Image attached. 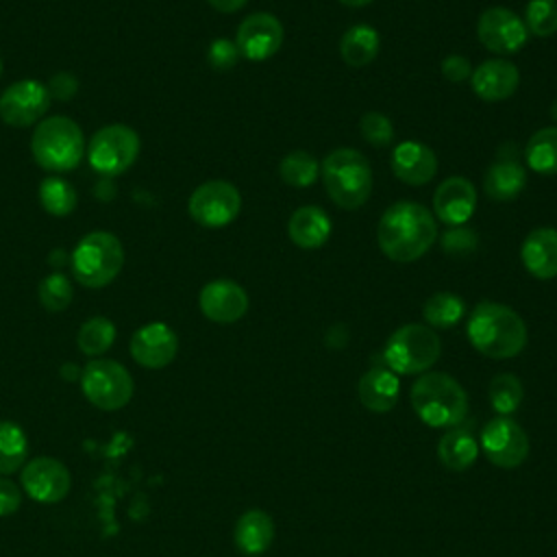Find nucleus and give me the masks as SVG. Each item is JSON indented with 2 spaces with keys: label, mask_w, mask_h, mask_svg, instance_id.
<instances>
[{
  "label": "nucleus",
  "mask_w": 557,
  "mask_h": 557,
  "mask_svg": "<svg viewBox=\"0 0 557 557\" xmlns=\"http://www.w3.org/2000/svg\"><path fill=\"white\" fill-rule=\"evenodd\" d=\"M550 115H553V120H557V102L550 107Z\"/></svg>",
  "instance_id": "obj_45"
},
{
  "label": "nucleus",
  "mask_w": 557,
  "mask_h": 557,
  "mask_svg": "<svg viewBox=\"0 0 557 557\" xmlns=\"http://www.w3.org/2000/svg\"><path fill=\"white\" fill-rule=\"evenodd\" d=\"M178 350V337L165 322H148L131 337L133 359L150 370L165 368Z\"/></svg>",
  "instance_id": "obj_16"
},
{
  "label": "nucleus",
  "mask_w": 557,
  "mask_h": 557,
  "mask_svg": "<svg viewBox=\"0 0 557 557\" xmlns=\"http://www.w3.org/2000/svg\"><path fill=\"white\" fill-rule=\"evenodd\" d=\"M198 305L205 318H209L211 322L231 324L244 318V313L248 311V294L239 283L218 278L200 289Z\"/></svg>",
  "instance_id": "obj_17"
},
{
  "label": "nucleus",
  "mask_w": 557,
  "mask_h": 557,
  "mask_svg": "<svg viewBox=\"0 0 557 557\" xmlns=\"http://www.w3.org/2000/svg\"><path fill=\"white\" fill-rule=\"evenodd\" d=\"M22 494L17 485L4 476H0V516H11L20 509Z\"/></svg>",
  "instance_id": "obj_41"
},
{
  "label": "nucleus",
  "mask_w": 557,
  "mask_h": 557,
  "mask_svg": "<svg viewBox=\"0 0 557 557\" xmlns=\"http://www.w3.org/2000/svg\"><path fill=\"white\" fill-rule=\"evenodd\" d=\"M440 352L442 342L431 326L405 324L389 335L383 361L396 374H420L440 359Z\"/></svg>",
  "instance_id": "obj_7"
},
{
  "label": "nucleus",
  "mask_w": 557,
  "mask_h": 557,
  "mask_svg": "<svg viewBox=\"0 0 557 557\" xmlns=\"http://www.w3.org/2000/svg\"><path fill=\"white\" fill-rule=\"evenodd\" d=\"M28 455V440L11 420H0V474L17 472Z\"/></svg>",
  "instance_id": "obj_29"
},
{
  "label": "nucleus",
  "mask_w": 557,
  "mask_h": 557,
  "mask_svg": "<svg viewBox=\"0 0 557 557\" xmlns=\"http://www.w3.org/2000/svg\"><path fill=\"white\" fill-rule=\"evenodd\" d=\"M437 239V224L431 211L418 202L400 200L387 207L376 226L381 252L398 263L420 259Z\"/></svg>",
  "instance_id": "obj_1"
},
{
  "label": "nucleus",
  "mask_w": 557,
  "mask_h": 557,
  "mask_svg": "<svg viewBox=\"0 0 557 557\" xmlns=\"http://www.w3.org/2000/svg\"><path fill=\"white\" fill-rule=\"evenodd\" d=\"M476 209V189L466 176H448L433 194L435 218L448 226H463Z\"/></svg>",
  "instance_id": "obj_18"
},
{
  "label": "nucleus",
  "mask_w": 557,
  "mask_h": 557,
  "mask_svg": "<svg viewBox=\"0 0 557 557\" xmlns=\"http://www.w3.org/2000/svg\"><path fill=\"white\" fill-rule=\"evenodd\" d=\"M522 396H524V389L516 374L503 372V374H496L490 383V403H492V409L500 416H511L520 407Z\"/></svg>",
  "instance_id": "obj_34"
},
{
  "label": "nucleus",
  "mask_w": 557,
  "mask_h": 557,
  "mask_svg": "<svg viewBox=\"0 0 557 557\" xmlns=\"http://www.w3.org/2000/svg\"><path fill=\"white\" fill-rule=\"evenodd\" d=\"M466 313V302L450 292H437L431 298H426L422 307V318L426 320V326L435 329H453Z\"/></svg>",
  "instance_id": "obj_30"
},
{
  "label": "nucleus",
  "mask_w": 557,
  "mask_h": 557,
  "mask_svg": "<svg viewBox=\"0 0 557 557\" xmlns=\"http://www.w3.org/2000/svg\"><path fill=\"white\" fill-rule=\"evenodd\" d=\"M472 91L487 102L507 100L520 85V72L511 61L487 59L479 63L470 74Z\"/></svg>",
  "instance_id": "obj_19"
},
{
  "label": "nucleus",
  "mask_w": 557,
  "mask_h": 557,
  "mask_svg": "<svg viewBox=\"0 0 557 557\" xmlns=\"http://www.w3.org/2000/svg\"><path fill=\"white\" fill-rule=\"evenodd\" d=\"M213 9L222 11V13H235L239 11L248 0H207Z\"/></svg>",
  "instance_id": "obj_43"
},
{
  "label": "nucleus",
  "mask_w": 557,
  "mask_h": 557,
  "mask_svg": "<svg viewBox=\"0 0 557 557\" xmlns=\"http://www.w3.org/2000/svg\"><path fill=\"white\" fill-rule=\"evenodd\" d=\"M81 389L85 398L104 411H115L133 398V376L113 359H94L81 370Z\"/></svg>",
  "instance_id": "obj_8"
},
{
  "label": "nucleus",
  "mask_w": 557,
  "mask_h": 557,
  "mask_svg": "<svg viewBox=\"0 0 557 557\" xmlns=\"http://www.w3.org/2000/svg\"><path fill=\"white\" fill-rule=\"evenodd\" d=\"M359 131L363 135V139L376 148H385L392 144L394 139V124L387 115L379 113V111H368L361 115L359 120Z\"/></svg>",
  "instance_id": "obj_37"
},
{
  "label": "nucleus",
  "mask_w": 557,
  "mask_h": 557,
  "mask_svg": "<svg viewBox=\"0 0 557 557\" xmlns=\"http://www.w3.org/2000/svg\"><path fill=\"white\" fill-rule=\"evenodd\" d=\"M437 457L453 472L468 470L479 457V442L466 429H453L437 442Z\"/></svg>",
  "instance_id": "obj_26"
},
{
  "label": "nucleus",
  "mask_w": 557,
  "mask_h": 557,
  "mask_svg": "<svg viewBox=\"0 0 557 557\" xmlns=\"http://www.w3.org/2000/svg\"><path fill=\"white\" fill-rule=\"evenodd\" d=\"M39 302L46 311H63L72 302V285L65 274H48L39 283Z\"/></svg>",
  "instance_id": "obj_36"
},
{
  "label": "nucleus",
  "mask_w": 557,
  "mask_h": 557,
  "mask_svg": "<svg viewBox=\"0 0 557 557\" xmlns=\"http://www.w3.org/2000/svg\"><path fill=\"white\" fill-rule=\"evenodd\" d=\"M124 265L122 242L109 231L87 233L72 252V274L85 287L109 285Z\"/></svg>",
  "instance_id": "obj_6"
},
{
  "label": "nucleus",
  "mask_w": 557,
  "mask_h": 557,
  "mask_svg": "<svg viewBox=\"0 0 557 557\" xmlns=\"http://www.w3.org/2000/svg\"><path fill=\"white\" fill-rule=\"evenodd\" d=\"M22 487L33 500L41 505H52L67 496L72 487V476L59 459L35 457L22 470Z\"/></svg>",
  "instance_id": "obj_14"
},
{
  "label": "nucleus",
  "mask_w": 557,
  "mask_h": 557,
  "mask_svg": "<svg viewBox=\"0 0 557 557\" xmlns=\"http://www.w3.org/2000/svg\"><path fill=\"white\" fill-rule=\"evenodd\" d=\"M442 248L448 255H466L476 248V235L472 228L466 226H450L448 233L442 237Z\"/></svg>",
  "instance_id": "obj_39"
},
{
  "label": "nucleus",
  "mask_w": 557,
  "mask_h": 557,
  "mask_svg": "<svg viewBox=\"0 0 557 557\" xmlns=\"http://www.w3.org/2000/svg\"><path fill=\"white\" fill-rule=\"evenodd\" d=\"M50 98L48 87L39 81H17L0 96V117L11 126H30L48 111Z\"/></svg>",
  "instance_id": "obj_13"
},
{
  "label": "nucleus",
  "mask_w": 557,
  "mask_h": 557,
  "mask_svg": "<svg viewBox=\"0 0 557 557\" xmlns=\"http://www.w3.org/2000/svg\"><path fill=\"white\" fill-rule=\"evenodd\" d=\"M527 185V170L516 159L494 161L483 176V191L496 202L513 200Z\"/></svg>",
  "instance_id": "obj_25"
},
{
  "label": "nucleus",
  "mask_w": 557,
  "mask_h": 557,
  "mask_svg": "<svg viewBox=\"0 0 557 557\" xmlns=\"http://www.w3.org/2000/svg\"><path fill=\"white\" fill-rule=\"evenodd\" d=\"M520 259L524 270L540 278H555L557 276V228L540 226L531 231L520 248Z\"/></svg>",
  "instance_id": "obj_21"
},
{
  "label": "nucleus",
  "mask_w": 557,
  "mask_h": 557,
  "mask_svg": "<svg viewBox=\"0 0 557 557\" xmlns=\"http://www.w3.org/2000/svg\"><path fill=\"white\" fill-rule=\"evenodd\" d=\"M342 4H346V7H366V4H370L372 0H339Z\"/></svg>",
  "instance_id": "obj_44"
},
{
  "label": "nucleus",
  "mask_w": 557,
  "mask_h": 557,
  "mask_svg": "<svg viewBox=\"0 0 557 557\" xmlns=\"http://www.w3.org/2000/svg\"><path fill=\"white\" fill-rule=\"evenodd\" d=\"M442 74L453 81V83H461V81H468L470 74H472V67H470V61L461 54H448L444 61H442Z\"/></svg>",
  "instance_id": "obj_40"
},
{
  "label": "nucleus",
  "mask_w": 557,
  "mask_h": 557,
  "mask_svg": "<svg viewBox=\"0 0 557 557\" xmlns=\"http://www.w3.org/2000/svg\"><path fill=\"white\" fill-rule=\"evenodd\" d=\"M0 74H2V59H0Z\"/></svg>",
  "instance_id": "obj_46"
},
{
  "label": "nucleus",
  "mask_w": 557,
  "mask_h": 557,
  "mask_svg": "<svg viewBox=\"0 0 557 557\" xmlns=\"http://www.w3.org/2000/svg\"><path fill=\"white\" fill-rule=\"evenodd\" d=\"M233 540H235V546L248 557L265 553L274 540V522L270 513L261 509H250L242 513L235 524Z\"/></svg>",
  "instance_id": "obj_24"
},
{
  "label": "nucleus",
  "mask_w": 557,
  "mask_h": 557,
  "mask_svg": "<svg viewBox=\"0 0 557 557\" xmlns=\"http://www.w3.org/2000/svg\"><path fill=\"white\" fill-rule=\"evenodd\" d=\"M113 342H115V326L104 315H96V318H89L87 322H83V326L78 329V337H76L81 352L89 355V357H98V355L107 352L113 346Z\"/></svg>",
  "instance_id": "obj_31"
},
{
  "label": "nucleus",
  "mask_w": 557,
  "mask_h": 557,
  "mask_svg": "<svg viewBox=\"0 0 557 557\" xmlns=\"http://www.w3.org/2000/svg\"><path fill=\"white\" fill-rule=\"evenodd\" d=\"M379 33L368 24L350 26L339 39V54L350 67H363L379 54Z\"/></svg>",
  "instance_id": "obj_27"
},
{
  "label": "nucleus",
  "mask_w": 557,
  "mask_h": 557,
  "mask_svg": "<svg viewBox=\"0 0 557 557\" xmlns=\"http://www.w3.org/2000/svg\"><path fill=\"white\" fill-rule=\"evenodd\" d=\"M239 57L242 54H239L235 41H231L226 37L213 39L207 50V61L213 70H231L239 61Z\"/></svg>",
  "instance_id": "obj_38"
},
{
  "label": "nucleus",
  "mask_w": 557,
  "mask_h": 557,
  "mask_svg": "<svg viewBox=\"0 0 557 557\" xmlns=\"http://www.w3.org/2000/svg\"><path fill=\"white\" fill-rule=\"evenodd\" d=\"M187 209L194 222L207 228H220L237 218L242 196L228 181H207L194 189Z\"/></svg>",
  "instance_id": "obj_10"
},
{
  "label": "nucleus",
  "mask_w": 557,
  "mask_h": 557,
  "mask_svg": "<svg viewBox=\"0 0 557 557\" xmlns=\"http://www.w3.org/2000/svg\"><path fill=\"white\" fill-rule=\"evenodd\" d=\"M283 24L270 13H250L242 20L235 46L248 61H265L274 57L283 44Z\"/></svg>",
  "instance_id": "obj_15"
},
{
  "label": "nucleus",
  "mask_w": 557,
  "mask_h": 557,
  "mask_svg": "<svg viewBox=\"0 0 557 557\" xmlns=\"http://www.w3.org/2000/svg\"><path fill=\"white\" fill-rule=\"evenodd\" d=\"M524 161L537 174H557V126L540 128L529 137Z\"/></svg>",
  "instance_id": "obj_28"
},
{
  "label": "nucleus",
  "mask_w": 557,
  "mask_h": 557,
  "mask_svg": "<svg viewBox=\"0 0 557 557\" xmlns=\"http://www.w3.org/2000/svg\"><path fill=\"white\" fill-rule=\"evenodd\" d=\"M400 394L398 374L387 366H374L361 374L357 383V396L361 405L374 413H387L396 407Z\"/></svg>",
  "instance_id": "obj_22"
},
{
  "label": "nucleus",
  "mask_w": 557,
  "mask_h": 557,
  "mask_svg": "<svg viewBox=\"0 0 557 557\" xmlns=\"http://www.w3.org/2000/svg\"><path fill=\"white\" fill-rule=\"evenodd\" d=\"M139 154V137L126 124H111L94 133L87 150L89 165L107 176L126 172Z\"/></svg>",
  "instance_id": "obj_9"
},
{
  "label": "nucleus",
  "mask_w": 557,
  "mask_h": 557,
  "mask_svg": "<svg viewBox=\"0 0 557 557\" xmlns=\"http://www.w3.org/2000/svg\"><path fill=\"white\" fill-rule=\"evenodd\" d=\"M39 200L50 215L63 218L70 215L76 207V189L59 176H48L39 185Z\"/></svg>",
  "instance_id": "obj_33"
},
{
  "label": "nucleus",
  "mask_w": 557,
  "mask_h": 557,
  "mask_svg": "<svg viewBox=\"0 0 557 557\" xmlns=\"http://www.w3.org/2000/svg\"><path fill=\"white\" fill-rule=\"evenodd\" d=\"M529 437L524 429L509 416L492 418L481 431V450L498 468H516L529 455Z\"/></svg>",
  "instance_id": "obj_11"
},
{
  "label": "nucleus",
  "mask_w": 557,
  "mask_h": 557,
  "mask_svg": "<svg viewBox=\"0 0 557 557\" xmlns=\"http://www.w3.org/2000/svg\"><path fill=\"white\" fill-rule=\"evenodd\" d=\"M329 198L342 209H359L372 194L370 161L355 148H335L320 165Z\"/></svg>",
  "instance_id": "obj_4"
},
{
  "label": "nucleus",
  "mask_w": 557,
  "mask_h": 557,
  "mask_svg": "<svg viewBox=\"0 0 557 557\" xmlns=\"http://www.w3.org/2000/svg\"><path fill=\"white\" fill-rule=\"evenodd\" d=\"M522 22L535 37H548L557 33V0H529Z\"/></svg>",
  "instance_id": "obj_35"
},
{
  "label": "nucleus",
  "mask_w": 557,
  "mask_h": 557,
  "mask_svg": "<svg viewBox=\"0 0 557 557\" xmlns=\"http://www.w3.org/2000/svg\"><path fill=\"white\" fill-rule=\"evenodd\" d=\"M409 398L418 418L433 429L457 426L468 413L466 389L446 372L422 374L411 385Z\"/></svg>",
  "instance_id": "obj_3"
},
{
  "label": "nucleus",
  "mask_w": 557,
  "mask_h": 557,
  "mask_svg": "<svg viewBox=\"0 0 557 557\" xmlns=\"http://www.w3.org/2000/svg\"><path fill=\"white\" fill-rule=\"evenodd\" d=\"M331 231H333V224L326 211L315 205L298 207L287 222L289 239L305 250H315L322 244H326V239L331 237Z\"/></svg>",
  "instance_id": "obj_23"
},
{
  "label": "nucleus",
  "mask_w": 557,
  "mask_h": 557,
  "mask_svg": "<svg viewBox=\"0 0 557 557\" xmlns=\"http://www.w3.org/2000/svg\"><path fill=\"white\" fill-rule=\"evenodd\" d=\"M392 172L396 174V178H400L407 185H424L429 183L435 172H437V157L435 152L416 139L409 141H400L394 150H392Z\"/></svg>",
  "instance_id": "obj_20"
},
{
  "label": "nucleus",
  "mask_w": 557,
  "mask_h": 557,
  "mask_svg": "<svg viewBox=\"0 0 557 557\" xmlns=\"http://www.w3.org/2000/svg\"><path fill=\"white\" fill-rule=\"evenodd\" d=\"M76 89H78V83H76V78H74L72 74H67V72L54 74V76L50 78V85H48L50 96H54V98H59V100H70V98L76 94Z\"/></svg>",
  "instance_id": "obj_42"
},
{
  "label": "nucleus",
  "mask_w": 557,
  "mask_h": 557,
  "mask_svg": "<svg viewBox=\"0 0 557 557\" xmlns=\"http://www.w3.org/2000/svg\"><path fill=\"white\" fill-rule=\"evenodd\" d=\"M30 152L35 161L48 172H70L85 154V137L81 126L65 117L52 115L37 124L30 137Z\"/></svg>",
  "instance_id": "obj_5"
},
{
  "label": "nucleus",
  "mask_w": 557,
  "mask_h": 557,
  "mask_svg": "<svg viewBox=\"0 0 557 557\" xmlns=\"http://www.w3.org/2000/svg\"><path fill=\"white\" fill-rule=\"evenodd\" d=\"M470 344L490 359H509L527 346V324L507 305L483 300L479 302L466 326Z\"/></svg>",
  "instance_id": "obj_2"
},
{
  "label": "nucleus",
  "mask_w": 557,
  "mask_h": 557,
  "mask_svg": "<svg viewBox=\"0 0 557 557\" xmlns=\"http://www.w3.org/2000/svg\"><path fill=\"white\" fill-rule=\"evenodd\" d=\"M278 174L292 187H311L320 176V163L305 150H294L281 159Z\"/></svg>",
  "instance_id": "obj_32"
},
{
  "label": "nucleus",
  "mask_w": 557,
  "mask_h": 557,
  "mask_svg": "<svg viewBox=\"0 0 557 557\" xmlns=\"http://www.w3.org/2000/svg\"><path fill=\"white\" fill-rule=\"evenodd\" d=\"M476 37L490 52L513 54L527 46L529 30L507 7H490L479 15Z\"/></svg>",
  "instance_id": "obj_12"
}]
</instances>
